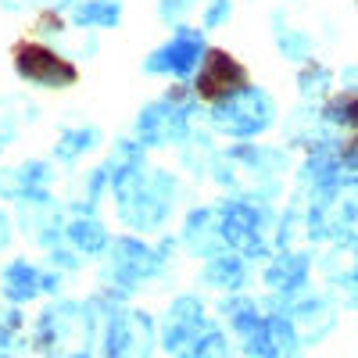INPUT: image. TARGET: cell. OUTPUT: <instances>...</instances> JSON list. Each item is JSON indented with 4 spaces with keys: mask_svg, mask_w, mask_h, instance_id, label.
I'll list each match as a JSON object with an SVG mask.
<instances>
[{
    "mask_svg": "<svg viewBox=\"0 0 358 358\" xmlns=\"http://www.w3.org/2000/svg\"><path fill=\"white\" fill-rule=\"evenodd\" d=\"M248 86V72L233 62L226 50H208L197 72V94L204 101H226Z\"/></svg>",
    "mask_w": 358,
    "mask_h": 358,
    "instance_id": "cell-1",
    "label": "cell"
},
{
    "mask_svg": "<svg viewBox=\"0 0 358 358\" xmlns=\"http://www.w3.org/2000/svg\"><path fill=\"white\" fill-rule=\"evenodd\" d=\"M268 115H273V108H268V97L258 94V90L244 86L241 94L226 97V104L215 111V122L226 129V133H236V136H248V133H258Z\"/></svg>",
    "mask_w": 358,
    "mask_h": 358,
    "instance_id": "cell-2",
    "label": "cell"
},
{
    "mask_svg": "<svg viewBox=\"0 0 358 358\" xmlns=\"http://www.w3.org/2000/svg\"><path fill=\"white\" fill-rule=\"evenodd\" d=\"M15 65L18 76L36 83V86H69L76 83V65H69L65 57H57L54 50L40 47V43H22L15 50Z\"/></svg>",
    "mask_w": 358,
    "mask_h": 358,
    "instance_id": "cell-3",
    "label": "cell"
},
{
    "mask_svg": "<svg viewBox=\"0 0 358 358\" xmlns=\"http://www.w3.org/2000/svg\"><path fill=\"white\" fill-rule=\"evenodd\" d=\"M201 36L197 33H190V29H183L169 47H162L151 62H147V69L151 72H172V76H183V72H190L197 62H201Z\"/></svg>",
    "mask_w": 358,
    "mask_h": 358,
    "instance_id": "cell-4",
    "label": "cell"
},
{
    "mask_svg": "<svg viewBox=\"0 0 358 358\" xmlns=\"http://www.w3.org/2000/svg\"><path fill=\"white\" fill-rule=\"evenodd\" d=\"M76 18L86 22V25H111L118 18V4L115 0H94V4H83L76 11Z\"/></svg>",
    "mask_w": 358,
    "mask_h": 358,
    "instance_id": "cell-5",
    "label": "cell"
}]
</instances>
